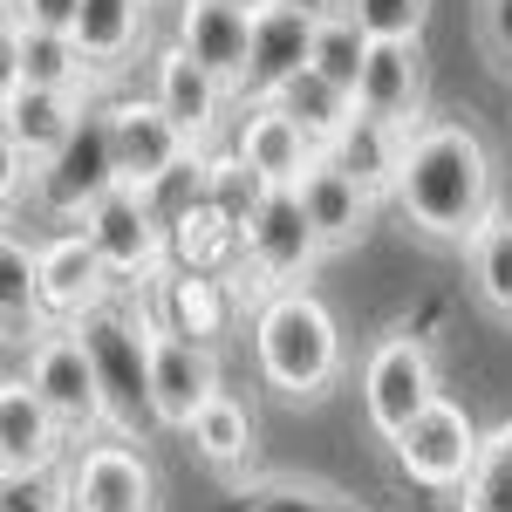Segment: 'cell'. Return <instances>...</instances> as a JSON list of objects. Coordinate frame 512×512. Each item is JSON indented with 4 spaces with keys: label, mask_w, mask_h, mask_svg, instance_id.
<instances>
[{
    "label": "cell",
    "mask_w": 512,
    "mask_h": 512,
    "mask_svg": "<svg viewBox=\"0 0 512 512\" xmlns=\"http://www.w3.org/2000/svg\"><path fill=\"white\" fill-rule=\"evenodd\" d=\"M219 7H233V14H253V21H260V14H267V7H280V0H219Z\"/></svg>",
    "instance_id": "d590c367"
},
{
    "label": "cell",
    "mask_w": 512,
    "mask_h": 512,
    "mask_svg": "<svg viewBox=\"0 0 512 512\" xmlns=\"http://www.w3.org/2000/svg\"><path fill=\"white\" fill-rule=\"evenodd\" d=\"M171 41L246 103V76H253V14H233V7H219V0H185Z\"/></svg>",
    "instance_id": "d6986e66"
},
{
    "label": "cell",
    "mask_w": 512,
    "mask_h": 512,
    "mask_svg": "<svg viewBox=\"0 0 512 512\" xmlns=\"http://www.w3.org/2000/svg\"><path fill=\"white\" fill-rule=\"evenodd\" d=\"M458 512H512V417L499 431H485V451L458 492Z\"/></svg>",
    "instance_id": "f1b7e54d"
},
{
    "label": "cell",
    "mask_w": 512,
    "mask_h": 512,
    "mask_svg": "<svg viewBox=\"0 0 512 512\" xmlns=\"http://www.w3.org/2000/svg\"><path fill=\"white\" fill-rule=\"evenodd\" d=\"M465 274H472V294L492 321H512V205H499L478 239L465 246Z\"/></svg>",
    "instance_id": "cb8c5ba5"
},
{
    "label": "cell",
    "mask_w": 512,
    "mask_h": 512,
    "mask_svg": "<svg viewBox=\"0 0 512 512\" xmlns=\"http://www.w3.org/2000/svg\"><path fill=\"white\" fill-rule=\"evenodd\" d=\"M390 451H396V465H403V478H417L424 492H465L478 451H485V431L472 424V410H458L451 396H437Z\"/></svg>",
    "instance_id": "ba28073f"
},
{
    "label": "cell",
    "mask_w": 512,
    "mask_h": 512,
    "mask_svg": "<svg viewBox=\"0 0 512 512\" xmlns=\"http://www.w3.org/2000/svg\"><path fill=\"white\" fill-rule=\"evenodd\" d=\"M274 103H280V110H287L294 123H301L308 137H315L321 151H328V144H335V137H342V130L355 123V96H342L335 82H321L315 69H301V76L287 82Z\"/></svg>",
    "instance_id": "83f0119b"
},
{
    "label": "cell",
    "mask_w": 512,
    "mask_h": 512,
    "mask_svg": "<svg viewBox=\"0 0 512 512\" xmlns=\"http://www.w3.org/2000/svg\"><path fill=\"white\" fill-rule=\"evenodd\" d=\"M253 362L260 383L287 403H321L342 383V321L315 287L267 294L253 315Z\"/></svg>",
    "instance_id": "7a4b0ae2"
},
{
    "label": "cell",
    "mask_w": 512,
    "mask_h": 512,
    "mask_svg": "<svg viewBox=\"0 0 512 512\" xmlns=\"http://www.w3.org/2000/svg\"><path fill=\"white\" fill-rule=\"evenodd\" d=\"M472 35H478V55L512 82V0H478L472 7Z\"/></svg>",
    "instance_id": "d6a6232c"
},
{
    "label": "cell",
    "mask_w": 512,
    "mask_h": 512,
    "mask_svg": "<svg viewBox=\"0 0 512 512\" xmlns=\"http://www.w3.org/2000/svg\"><path fill=\"white\" fill-rule=\"evenodd\" d=\"M355 110L383 130H417L424 123V41H376L362 89H355Z\"/></svg>",
    "instance_id": "ffe728a7"
},
{
    "label": "cell",
    "mask_w": 512,
    "mask_h": 512,
    "mask_svg": "<svg viewBox=\"0 0 512 512\" xmlns=\"http://www.w3.org/2000/svg\"><path fill=\"white\" fill-rule=\"evenodd\" d=\"M89 117V103L69 96V89H21V82H7V96H0V137H7V171L21 178H41L48 164L69 151V137L82 130Z\"/></svg>",
    "instance_id": "9c48e42d"
},
{
    "label": "cell",
    "mask_w": 512,
    "mask_h": 512,
    "mask_svg": "<svg viewBox=\"0 0 512 512\" xmlns=\"http://www.w3.org/2000/svg\"><path fill=\"white\" fill-rule=\"evenodd\" d=\"M390 205L417 239L465 253L478 226L499 212V171H492L485 137L465 117H424L403 137V171H396Z\"/></svg>",
    "instance_id": "6da1fadb"
},
{
    "label": "cell",
    "mask_w": 512,
    "mask_h": 512,
    "mask_svg": "<svg viewBox=\"0 0 512 512\" xmlns=\"http://www.w3.org/2000/svg\"><path fill=\"white\" fill-rule=\"evenodd\" d=\"M369 41H424L431 28V0H335Z\"/></svg>",
    "instance_id": "4dcf8cb0"
},
{
    "label": "cell",
    "mask_w": 512,
    "mask_h": 512,
    "mask_svg": "<svg viewBox=\"0 0 512 512\" xmlns=\"http://www.w3.org/2000/svg\"><path fill=\"white\" fill-rule=\"evenodd\" d=\"M110 287H117V274L82 233H55L35 246V301L48 328H82L89 315H103Z\"/></svg>",
    "instance_id": "52a82bcc"
},
{
    "label": "cell",
    "mask_w": 512,
    "mask_h": 512,
    "mask_svg": "<svg viewBox=\"0 0 512 512\" xmlns=\"http://www.w3.org/2000/svg\"><path fill=\"white\" fill-rule=\"evenodd\" d=\"M151 335L158 321H130L117 308L82 321V342L96 355V383H103V410H110V437L117 444H144L151 417Z\"/></svg>",
    "instance_id": "3957f363"
},
{
    "label": "cell",
    "mask_w": 512,
    "mask_h": 512,
    "mask_svg": "<svg viewBox=\"0 0 512 512\" xmlns=\"http://www.w3.org/2000/svg\"><path fill=\"white\" fill-rule=\"evenodd\" d=\"M185 437H192V451L205 458V465L233 472V465H246V451H253V410H246L233 390H219L205 410H198V424Z\"/></svg>",
    "instance_id": "4316f807"
},
{
    "label": "cell",
    "mask_w": 512,
    "mask_h": 512,
    "mask_svg": "<svg viewBox=\"0 0 512 512\" xmlns=\"http://www.w3.org/2000/svg\"><path fill=\"white\" fill-rule=\"evenodd\" d=\"M144 21H151V0H82V14H76L82 62L96 76H117L137 55V41H144Z\"/></svg>",
    "instance_id": "603a6c76"
},
{
    "label": "cell",
    "mask_w": 512,
    "mask_h": 512,
    "mask_svg": "<svg viewBox=\"0 0 512 512\" xmlns=\"http://www.w3.org/2000/svg\"><path fill=\"white\" fill-rule=\"evenodd\" d=\"M41 315L35 301V246L21 233L0 239V321H7V335H21L28 321Z\"/></svg>",
    "instance_id": "f546056e"
},
{
    "label": "cell",
    "mask_w": 512,
    "mask_h": 512,
    "mask_svg": "<svg viewBox=\"0 0 512 512\" xmlns=\"http://www.w3.org/2000/svg\"><path fill=\"white\" fill-rule=\"evenodd\" d=\"M28 390L55 410V424L69 437H89L110 431V410H103V383H96V355L82 342V328H35L28 342Z\"/></svg>",
    "instance_id": "8992f818"
},
{
    "label": "cell",
    "mask_w": 512,
    "mask_h": 512,
    "mask_svg": "<svg viewBox=\"0 0 512 512\" xmlns=\"http://www.w3.org/2000/svg\"><path fill=\"white\" fill-rule=\"evenodd\" d=\"M437 396H444L437 390V355L417 328H390L376 349L362 355V417H369V431L383 444H396Z\"/></svg>",
    "instance_id": "5b68a950"
},
{
    "label": "cell",
    "mask_w": 512,
    "mask_h": 512,
    "mask_svg": "<svg viewBox=\"0 0 512 512\" xmlns=\"http://www.w3.org/2000/svg\"><path fill=\"white\" fill-rule=\"evenodd\" d=\"M76 233L103 253V267L117 280H158L164 274V226H158V212H151V192H130V185L110 192Z\"/></svg>",
    "instance_id": "4fadbf2b"
},
{
    "label": "cell",
    "mask_w": 512,
    "mask_h": 512,
    "mask_svg": "<svg viewBox=\"0 0 512 512\" xmlns=\"http://www.w3.org/2000/svg\"><path fill=\"white\" fill-rule=\"evenodd\" d=\"M315 158H321V144L280 103H246V117H239V164L253 171V192H294Z\"/></svg>",
    "instance_id": "2e32d148"
},
{
    "label": "cell",
    "mask_w": 512,
    "mask_h": 512,
    "mask_svg": "<svg viewBox=\"0 0 512 512\" xmlns=\"http://www.w3.org/2000/svg\"><path fill=\"white\" fill-rule=\"evenodd\" d=\"M7 82H21V89H69V96H89L96 69L82 62L76 35H48V28H7Z\"/></svg>",
    "instance_id": "7402d4cb"
},
{
    "label": "cell",
    "mask_w": 512,
    "mask_h": 512,
    "mask_svg": "<svg viewBox=\"0 0 512 512\" xmlns=\"http://www.w3.org/2000/svg\"><path fill=\"white\" fill-rule=\"evenodd\" d=\"M315 28L321 7H301V0H280L253 21V76H246V103H274L287 82L315 62Z\"/></svg>",
    "instance_id": "e0dca14e"
},
{
    "label": "cell",
    "mask_w": 512,
    "mask_h": 512,
    "mask_svg": "<svg viewBox=\"0 0 512 512\" xmlns=\"http://www.w3.org/2000/svg\"><path fill=\"white\" fill-rule=\"evenodd\" d=\"M369 55H376V41L355 28L342 7H321V28H315V69L321 82H335L342 96H355L362 89V69H369Z\"/></svg>",
    "instance_id": "484cf974"
},
{
    "label": "cell",
    "mask_w": 512,
    "mask_h": 512,
    "mask_svg": "<svg viewBox=\"0 0 512 512\" xmlns=\"http://www.w3.org/2000/svg\"><path fill=\"white\" fill-rule=\"evenodd\" d=\"M82 0H7V28H48V35H76Z\"/></svg>",
    "instance_id": "e575fe53"
},
{
    "label": "cell",
    "mask_w": 512,
    "mask_h": 512,
    "mask_svg": "<svg viewBox=\"0 0 512 512\" xmlns=\"http://www.w3.org/2000/svg\"><path fill=\"white\" fill-rule=\"evenodd\" d=\"M294 192H301V205H308V219H315V233H321V246H328V253H349V246H362L369 219H376V192H369L362 178H349L342 164L321 151Z\"/></svg>",
    "instance_id": "44dd1931"
},
{
    "label": "cell",
    "mask_w": 512,
    "mask_h": 512,
    "mask_svg": "<svg viewBox=\"0 0 512 512\" xmlns=\"http://www.w3.org/2000/svg\"><path fill=\"white\" fill-rule=\"evenodd\" d=\"M110 192H123V178H117V151H110V123H103V110H89L82 117V130L69 137V151L48 164L35 178V198H41V212H55V219H89L96 205Z\"/></svg>",
    "instance_id": "7c38bea8"
},
{
    "label": "cell",
    "mask_w": 512,
    "mask_h": 512,
    "mask_svg": "<svg viewBox=\"0 0 512 512\" xmlns=\"http://www.w3.org/2000/svg\"><path fill=\"white\" fill-rule=\"evenodd\" d=\"M0 512H76L69 506V472L7 478V485H0Z\"/></svg>",
    "instance_id": "1f68e13d"
},
{
    "label": "cell",
    "mask_w": 512,
    "mask_h": 512,
    "mask_svg": "<svg viewBox=\"0 0 512 512\" xmlns=\"http://www.w3.org/2000/svg\"><path fill=\"white\" fill-rule=\"evenodd\" d=\"M62 444H69V431H62L55 410L28 390V376H7V383H0V478L62 472Z\"/></svg>",
    "instance_id": "ac0fdd59"
},
{
    "label": "cell",
    "mask_w": 512,
    "mask_h": 512,
    "mask_svg": "<svg viewBox=\"0 0 512 512\" xmlns=\"http://www.w3.org/2000/svg\"><path fill=\"white\" fill-rule=\"evenodd\" d=\"M69 506L76 512H158V478L137 444H82L69 465Z\"/></svg>",
    "instance_id": "5bb4252c"
},
{
    "label": "cell",
    "mask_w": 512,
    "mask_h": 512,
    "mask_svg": "<svg viewBox=\"0 0 512 512\" xmlns=\"http://www.w3.org/2000/svg\"><path fill=\"white\" fill-rule=\"evenodd\" d=\"M103 123H110V151H117V178L130 192H151L171 171L192 164V137L164 117L151 96H117L103 103Z\"/></svg>",
    "instance_id": "30bf717a"
},
{
    "label": "cell",
    "mask_w": 512,
    "mask_h": 512,
    "mask_svg": "<svg viewBox=\"0 0 512 512\" xmlns=\"http://www.w3.org/2000/svg\"><path fill=\"white\" fill-rule=\"evenodd\" d=\"M212 321H219V301H212V280H178L171 287V328L178 335H212Z\"/></svg>",
    "instance_id": "836d02e7"
},
{
    "label": "cell",
    "mask_w": 512,
    "mask_h": 512,
    "mask_svg": "<svg viewBox=\"0 0 512 512\" xmlns=\"http://www.w3.org/2000/svg\"><path fill=\"white\" fill-rule=\"evenodd\" d=\"M151 103H158L164 117L178 123L185 137H192V151H205L212 137H219V123H226V103H233V89L212 76V69H198L192 55L178 48V41H164L158 55H151Z\"/></svg>",
    "instance_id": "9a60e30c"
},
{
    "label": "cell",
    "mask_w": 512,
    "mask_h": 512,
    "mask_svg": "<svg viewBox=\"0 0 512 512\" xmlns=\"http://www.w3.org/2000/svg\"><path fill=\"white\" fill-rule=\"evenodd\" d=\"M239 253H246V267L253 280L267 287V294H287V287H308L321 260H328V246H321L315 219H308V205L301 192H253V205L239 212Z\"/></svg>",
    "instance_id": "277c9868"
},
{
    "label": "cell",
    "mask_w": 512,
    "mask_h": 512,
    "mask_svg": "<svg viewBox=\"0 0 512 512\" xmlns=\"http://www.w3.org/2000/svg\"><path fill=\"white\" fill-rule=\"evenodd\" d=\"M212 396H219V355H212V342L178 335V328L158 321V335H151V417H158V431L185 437Z\"/></svg>",
    "instance_id": "8fae6325"
},
{
    "label": "cell",
    "mask_w": 512,
    "mask_h": 512,
    "mask_svg": "<svg viewBox=\"0 0 512 512\" xmlns=\"http://www.w3.org/2000/svg\"><path fill=\"white\" fill-rule=\"evenodd\" d=\"M328 158L342 164L349 178H362L376 198L396 192V171H403V130H383V123H369L362 110H355V123L328 144Z\"/></svg>",
    "instance_id": "d4e9b609"
}]
</instances>
